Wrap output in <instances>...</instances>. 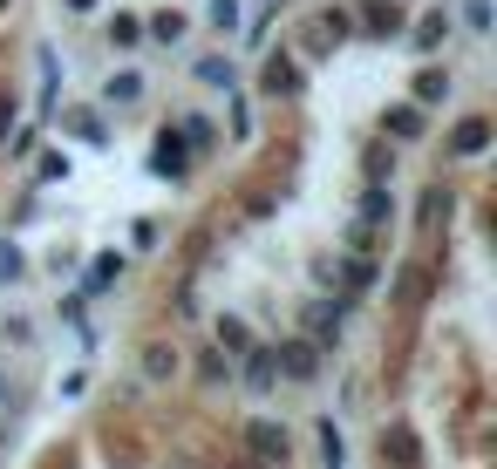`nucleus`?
Segmentation results:
<instances>
[]
</instances>
